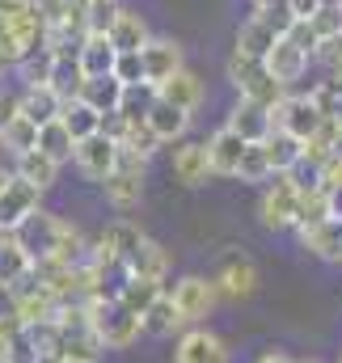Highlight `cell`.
I'll use <instances>...</instances> for the list:
<instances>
[{"mask_svg":"<svg viewBox=\"0 0 342 363\" xmlns=\"http://www.w3.org/2000/svg\"><path fill=\"white\" fill-rule=\"evenodd\" d=\"M224 72H228L233 89L241 93V97H250V101H258V106H279V101L287 97V89H283V85L270 77L266 60L246 55V51H237V47H233V55H228Z\"/></svg>","mask_w":342,"mask_h":363,"instance_id":"1","label":"cell"},{"mask_svg":"<svg viewBox=\"0 0 342 363\" xmlns=\"http://www.w3.org/2000/svg\"><path fill=\"white\" fill-rule=\"evenodd\" d=\"M93 330L106 351H127L144 334V317L131 313L123 300H93Z\"/></svg>","mask_w":342,"mask_h":363,"instance_id":"2","label":"cell"},{"mask_svg":"<svg viewBox=\"0 0 342 363\" xmlns=\"http://www.w3.org/2000/svg\"><path fill=\"white\" fill-rule=\"evenodd\" d=\"M292 26H296V17L287 13V4H279V9H254V17L241 21V30H237V51L266 60L270 47H275Z\"/></svg>","mask_w":342,"mask_h":363,"instance_id":"3","label":"cell"},{"mask_svg":"<svg viewBox=\"0 0 342 363\" xmlns=\"http://www.w3.org/2000/svg\"><path fill=\"white\" fill-rule=\"evenodd\" d=\"M144 174H148V161L136 157V152H127V148H118V165H114V174L101 182L110 207H118V211L140 207V199H144Z\"/></svg>","mask_w":342,"mask_h":363,"instance_id":"4","label":"cell"},{"mask_svg":"<svg viewBox=\"0 0 342 363\" xmlns=\"http://www.w3.org/2000/svg\"><path fill=\"white\" fill-rule=\"evenodd\" d=\"M60 233H64V220L60 216H51V211H34V216H26L17 228H13V237H17V245H21V254L30 258V262H47V258H55V250H60Z\"/></svg>","mask_w":342,"mask_h":363,"instance_id":"5","label":"cell"},{"mask_svg":"<svg viewBox=\"0 0 342 363\" xmlns=\"http://www.w3.org/2000/svg\"><path fill=\"white\" fill-rule=\"evenodd\" d=\"M173 296V308H177V317H182V325L190 330V325H199L203 317H211V308H216V300H220V291H216V279H203V274H182L173 287H165Z\"/></svg>","mask_w":342,"mask_h":363,"instance_id":"6","label":"cell"},{"mask_svg":"<svg viewBox=\"0 0 342 363\" xmlns=\"http://www.w3.org/2000/svg\"><path fill=\"white\" fill-rule=\"evenodd\" d=\"M270 118H275V131H287V135H296V140H304V144L326 127V118H321L313 93H287L279 106H270Z\"/></svg>","mask_w":342,"mask_h":363,"instance_id":"7","label":"cell"},{"mask_svg":"<svg viewBox=\"0 0 342 363\" xmlns=\"http://www.w3.org/2000/svg\"><path fill=\"white\" fill-rule=\"evenodd\" d=\"M258 216L270 233H283V228H296V216H300V186L279 174L262 190V203H258Z\"/></svg>","mask_w":342,"mask_h":363,"instance_id":"8","label":"cell"},{"mask_svg":"<svg viewBox=\"0 0 342 363\" xmlns=\"http://www.w3.org/2000/svg\"><path fill=\"white\" fill-rule=\"evenodd\" d=\"M118 148H123V144H118L114 135L97 131V135H89V140H77L72 161H77V169H81L89 182H106L114 174V165H118Z\"/></svg>","mask_w":342,"mask_h":363,"instance_id":"9","label":"cell"},{"mask_svg":"<svg viewBox=\"0 0 342 363\" xmlns=\"http://www.w3.org/2000/svg\"><path fill=\"white\" fill-rule=\"evenodd\" d=\"M173 363H233V351L220 334L190 325V330H182V338L173 347Z\"/></svg>","mask_w":342,"mask_h":363,"instance_id":"10","label":"cell"},{"mask_svg":"<svg viewBox=\"0 0 342 363\" xmlns=\"http://www.w3.org/2000/svg\"><path fill=\"white\" fill-rule=\"evenodd\" d=\"M211 279H216V291L224 300H250L258 291V283H262L254 258H246V254H224V262L216 267Z\"/></svg>","mask_w":342,"mask_h":363,"instance_id":"11","label":"cell"},{"mask_svg":"<svg viewBox=\"0 0 342 363\" xmlns=\"http://www.w3.org/2000/svg\"><path fill=\"white\" fill-rule=\"evenodd\" d=\"M309 60H313V55H309L304 47H296V43L283 34V38L270 47V55H266V68H270V77H275L283 89H292L296 81H304V72H309Z\"/></svg>","mask_w":342,"mask_h":363,"instance_id":"12","label":"cell"},{"mask_svg":"<svg viewBox=\"0 0 342 363\" xmlns=\"http://www.w3.org/2000/svg\"><path fill=\"white\" fill-rule=\"evenodd\" d=\"M224 127H233L246 144H262V140L275 131V118H270V106H258V101H250V97H241V101L228 110Z\"/></svg>","mask_w":342,"mask_h":363,"instance_id":"13","label":"cell"},{"mask_svg":"<svg viewBox=\"0 0 342 363\" xmlns=\"http://www.w3.org/2000/svg\"><path fill=\"white\" fill-rule=\"evenodd\" d=\"M173 178L182 182V186H203L207 178H216L211 157H207V140H203V144L182 140V144L173 148Z\"/></svg>","mask_w":342,"mask_h":363,"instance_id":"14","label":"cell"},{"mask_svg":"<svg viewBox=\"0 0 342 363\" xmlns=\"http://www.w3.org/2000/svg\"><path fill=\"white\" fill-rule=\"evenodd\" d=\"M140 55H144V81H153V85H165L173 72L186 68L182 64V47L173 38H153Z\"/></svg>","mask_w":342,"mask_h":363,"instance_id":"15","label":"cell"},{"mask_svg":"<svg viewBox=\"0 0 342 363\" xmlns=\"http://www.w3.org/2000/svg\"><path fill=\"white\" fill-rule=\"evenodd\" d=\"M246 148H250V144H246V140H241L233 127H220V131L207 140V157H211V169H216L220 178H237Z\"/></svg>","mask_w":342,"mask_h":363,"instance_id":"16","label":"cell"},{"mask_svg":"<svg viewBox=\"0 0 342 363\" xmlns=\"http://www.w3.org/2000/svg\"><path fill=\"white\" fill-rule=\"evenodd\" d=\"M43 207V190H34L30 182L13 178V186L4 190V199H0V228H17L26 216H34Z\"/></svg>","mask_w":342,"mask_h":363,"instance_id":"17","label":"cell"},{"mask_svg":"<svg viewBox=\"0 0 342 363\" xmlns=\"http://www.w3.org/2000/svg\"><path fill=\"white\" fill-rule=\"evenodd\" d=\"M17 106H21V114H26L34 127H47V123H55V118H60L64 97L51 89V85H26V89L17 93Z\"/></svg>","mask_w":342,"mask_h":363,"instance_id":"18","label":"cell"},{"mask_svg":"<svg viewBox=\"0 0 342 363\" xmlns=\"http://www.w3.org/2000/svg\"><path fill=\"white\" fill-rule=\"evenodd\" d=\"M148 127H153V135L161 140V144H182L186 140V131H190V114L182 110V106H173L165 97H157V106L148 110V118H144Z\"/></svg>","mask_w":342,"mask_h":363,"instance_id":"19","label":"cell"},{"mask_svg":"<svg viewBox=\"0 0 342 363\" xmlns=\"http://www.w3.org/2000/svg\"><path fill=\"white\" fill-rule=\"evenodd\" d=\"M262 148H266V161H270V174L279 178V174H292L300 161H304V140H296V135H287V131H270L266 140H262Z\"/></svg>","mask_w":342,"mask_h":363,"instance_id":"20","label":"cell"},{"mask_svg":"<svg viewBox=\"0 0 342 363\" xmlns=\"http://www.w3.org/2000/svg\"><path fill=\"white\" fill-rule=\"evenodd\" d=\"M127 267L136 279H153V283H165V274H170V250L161 245V241H153V237H144L140 241V250L127 258Z\"/></svg>","mask_w":342,"mask_h":363,"instance_id":"21","label":"cell"},{"mask_svg":"<svg viewBox=\"0 0 342 363\" xmlns=\"http://www.w3.org/2000/svg\"><path fill=\"white\" fill-rule=\"evenodd\" d=\"M118 60V47L110 43V34H85L81 38V68L85 77H110Z\"/></svg>","mask_w":342,"mask_h":363,"instance_id":"22","label":"cell"},{"mask_svg":"<svg viewBox=\"0 0 342 363\" xmlns=\"http://www.w3.org/2000/svg\"><path fill=\"white\" fill-rule=\"evenodd\" d=\"M161 89V97L165 101H173V106H182L186 114H194L199 106H203V97H207V89H203V81L190 72V68H182V72H173L165 85H157Z\"/></svg>","mask_w":342,"mask_h":363,"instance_id":"23","label":"cell"},{"mask_svg":"<svg viewBox=\"0 0 342 363\" xmlns=\"http://www.w3.org/2000/svg\"><path fill=\"white\" fill-rule=\"evenodd\" d=\"M110 43H114L118 51H144V47L153 43V30H148V21H144L140 13L123 9V13L114 17V26H110Z\"/></svg>","mask_w":342,"mask_h":363,"instance_id":"24","label":"cell"},{"mask_svg":"<svg viewBox=\"0 0 342 363\" xmlns=\"http://www.w3.org/2000/svg\"><path fill=\"white\" fill-rule=\"evenodd\" d=\"M300 241H304V250H313L321 262H342V220L338 216H330L326 224L300 233Z\"/></svg>","mask_w":342,"mask_h":363,"instance_id":"25","label":"cell"},{"mask_svg":"<svg viewBox=\"0 0 342 363\" xmlns=\"http://www.w3.org/2000/svg\"><path fill=\"white\" fill-rule=\"evenodd\" d=\"M123 89H127V85L110 72V77H89L85 85H81V97H85L97 114H118V106H123Z\"/></svg>","mask_w":342,"mask_h":363,"instance_id":"26","label":"cell"},{"mask_svg":"<svg viewBox=\"0 0 342 363\" xmlns=\"http://www.w3.org/2000/svg\"><path fill=\"white\" fill-rule=\"evenodd\" d=\"M60 118H64V127L72 131V140H89V135H97V131L106 127V114H97L85 97H68L64 110H60Z\"/></svg>","mask_w":342,"mask_h":363,"instance_id":"27","label":"cell"},{"mask_svg":"<svg viewBox=\"0 0 342 363\" xmlns=\"http://www.w3.org/2000/svg\"><path fill=\"white\" fill-rule=\"evenodd\" d=\"M13 174H17L21 182H30L34 190H43V194H47V190L60 182V161H51L47 152H38V148H34V152L17 157V169H13Z\"/></svg>","mask_w":342,"mask_h":363,"instance_id":"28","label":"cell"},{"mask_svg":"<svg viewBox=\"0 0 342 363\" xmlns=\"http://www.w3.org/2000/svg\"><path fill=\"white\" fill-rule=\"evenodd\" d=\"M97 241H101V245H110V250H114V254L127 262V258L140 250V241H144V228H140L136 220L118 216V220H110V224L101 228V237H97Z\"/></svg>","mask_w":342,"mask_h":363,"instance_id":"29","label":"cell"},{"mask_svg":"<svg viewBox=\"0 0 342 363\" xmlns=\"http://www.w3.org/2000/svg\"><path fill=\"white\" fill-rule=\"evenodd\" d=\"M177 330H186V325H182L177 308H173V296L161 291V296L148 304V313H144V334H148V338H170Z\"/></svg>","mask_w":342,"mask_h":363,"instance_id":"30","label":"cell"},{"mask_svg":"<svg viewBox=\"0 0 342 363\" xmlns=\"http://www.w3.org/2000/svg\"><path fill=\"white\" fill-rule=\"evenodd\" d=\"M157 97H161V89H157L153 81L127 85V89H123V106H118V118H123V123H144L148 110L157 106Z\"/></svg>","mask_w":342,"mask_h":363,"instance_id":"31","label":"cell"},{"mask_svg":"<svg viewBox=\"0 0 342 363\" xmlns=\"http://www.w3.org/2000/svg\"><path fill=\"white\" fill-rule=\"evenodd\" d=\"M334 211H330V190L326 186H313V190H300V216H296V233H309L317 224H326Z\"/></svg>","mask_w":342,"mask_h":363,"instance_id":"32","label":"cell"},{"mask_svg":"<svg viewBox=\"0 0 342 363\" xmlns=\"http://www.w3.org/2000/svg\"><path fill=\"white\" fill-rule=\"evenodd\" d=\"M38 152H47L51 161H72V152H77V140H72V131L64 127V118H55V123H47V127H38Z\"/></svg>","mask_w":342,"mask_h":363,"instance_id":"33","label":"cell"},{"mask_svg":"<svg viewBox=\"0 0 342 363\" xmlns=\"http://www.w3.org/2000/svg\"><path fill=\"white\" fill-rule=\"evenodd\" d=\"M0 148H9L13 157H26V152H34L38 148V127L26 118V114H17L4 131H0Z\"/></svg>","mask_w":342,"mask_h":363,"instance_id":"34","label":"cell"},{"mask_svg":"<svg viewBox=\"0 0 342 363\" xmlns=\"http://www.w3.org/2000/svg\"><path fill=\"white\" fill-rule=\"evenodd\" d=\"M51 68H55V51H51V47H34V51L17 64L21 89H26V85H47V81H51Z\"/></svg>","mask_w":342,"mask_h":363,"instance_id":"35","label":"cell"},{"mask_svg":"<svg viewBox=\"0 0 342 363\" xmlns=\"http://www.w3.org/2000/svg\"><path fill=\"white\" fill-rule=\"evenodd\" d=\"M118 144H123L127 152L144 157V161H148V157L161 148V140L153 135V127H148V123H127V127H123V135H118Z\"/></svg>","mask_w":342,"mask_h":363,"instance_id":"36","label":"cell"},{"mask_svg":"<svg viewBox=\"0 0 342 363\" xmlns=\"http://www.w3.org/2000/svg\"><path fill=\"white\" fill-rule=\"evenodd\" d=\"M161 291H165V283H153V279H136V274H131V283H127V291H123L118 300H123L131 313H140V317H144V313H148V304H153Z\"/></svg>","mask_w":342,"mask_h":363,"instance_id":"37","label":"cell"},{"mask_svg":"<svg viewBox=\"0 0 342 363\" xmlns=\"http://www.w3.org/2000/svg\"><path fill=\"white\" fill-rule=\"evenodd\" d=\"M313 101H317V110H321V118L326 123H342V81H321V85H313Z\"/></svg>","mask_w":342,"mask_h":363,"instance_id":"38","label":"cell"},{"mask_svg":"<svg viewBox=\"0 0 342 363\" xmlns=\"http://www.w3.org/2000/svg\"><path fill=\"white\" fill-rule=\"evenodd\" d=\"M118 13H123V0H89L85 34H110V26H114Z\"/></svg>","mask_w":342,"mask_h":363,"instance_id":"39","label":"cell"},{"mask_svg":"<svg viewBox=\"0 0 342 363\" xmlns=\"http://www.w3.org/2000/svg\"><path fill=\"white\" fill-rule=\"evenodd\" d=\"M237 178H241V182H266V178H275V174H270V161H266V148H262V144H250V148H246Z\"/></svg>","mask_w":342,"mask_h":363,"instance_id":"40","label":"cell"},{"mask_svg":"<svg viewBox=\"0 0 342 363\" xmlns=\"http://www.w3.org/2000/svg\"><path fill=\"white\" fill-rule=\"evenodd\" d=\"M313 30H317V38L321 43H330V38H342V4H326L313 21H309Z\"/></svg>","mask_w":342,"mask_h":363,"instance_id":"41","label":"cell"},{"mask_svg":"<svg viewBox=\"0 0 342 363\" xmlns=\"http://www.w3.org/2000/svg\"><path fill=\"white\" fill-rule=\"evenodd\" d=\"M114 77H118L123 85H140V81H144V55H140V51H118Z\"/></svg>","mask_w":342,"mask_h":363,"instance_id":"42","label":"cell"},{"mask_svg":"<svg viewBox=\"0 0 342 363\" xmlns=\"http://www.w3.org/2000/svg\"><path fill=\"white\" fill-rule=\"evenodd\" d=\"M9 363H43L38 342L30 338V325H26L21 334H13V338H9Z\"/></svg>","mask_w":342,"mask_h":363,"instance_id":"43","label":"cell"},{"mask_svg":"<svg viewBox=\"0 0 342 363\" xmlns=\"http://www.w3.org/2000/svg\"><path fill=\"white\" fill-rule=\"evenodd\" d=\"M17 114H21V106H17V93L0 81V131H4V127L17 118Z\"/></svg>","mask_w":342,"mask_h":363,"instance_id":"44","label":"cell"},{"mask_svg":"<svg viewBox=\"0 0 342 363\" xmlns=\"http://www.w3.org/2000/svg\"><path fill=\"white\" fill-rule=\"evenodd\" d=\"M26 13H34V0H0V21L17 26Z\"/></svg>","mask_w":342,"mask_h":363,"instance_id":"45","label":"cell"},{"mask_svg":"<svg viewBox=\"0 0 342 363\" xmlns=\"http://www.w3.org/2000/svg\"><path fill=\"white\" fill-rule=\"evenodd\" d=\"M321 9H326V0H287V13H292L296 21H313Z\"/></svg>","mask_w":342,"mask_h":363,"instance_id":"46","label":"cell"},{"mask_svg":"<svg viewBox=\"0 0 342 363\" xmlns=\"http://www.w3.org/2000/svg\"><path fill=\"white\" fill-rule=\"evenodd\" d=\"M258 363H296V359H292L287 351H279V347H270V351H262V355H258Z\"/></svg>","mask_w":342,"mask_h":363,"instance_id":"47","label":"cell"},{"mask_svg":"<svg viewBox=\"0 0 342 363\" xmlns=\"http://www.w3.org/2000/svg\"><path fill=\"white\" fill-rule=\"evenodd\" d=\"M330 211L342 220V186H338V190H330Z\"/></svg>","mask_w":342,"mask_h":363,"instance_id":"48","label":"cell"},{"mask_svg":"<svg viewBox=\"0 0 342 363\" xmlns=\"http://www.w3.org/2000/svg\"><path fill=\"white\" fill-rule=\"evenodd\" d=\"M13 178H17V174H9V169H4V165H0V199H4V190H9V186H13Z\"/></svg>","mask_w":342,"mask_h":363,"instance_id":"49","label":"cell"},{"mask_svg":"<svg viewBox=\"0 0 342 363\" xmlns=\"http://www.w3.org/2000/svg\"><path fill=\"white\" fill-rule=\"evenodd\" d=\"M279 4H287V0H254V9H279Z\"/></svg>","mask_w":342,"mask_h":363,"instance_id":"50","label":"cell"},{"mask_svg":"<svg viewBox=\"0 0 342 363\" xmlns=\"http://www.w3.org/2000/svg\"><path fill=\"white\" fill-rule=\"evenodd\" d=\"M60 363H85V359H60Z\"/></svg>","mask_w":342,"mask_h":363,"instance_id":"51","label":"cell"},{"mask_svg":"<svg viewBox=\"0 0 342 363\" xmlns=\"http://www.w3.org/2000/svg\"><path fill=\"white\" fill-rule=\"evenodd\" d=\"M296 363H317V359H296Z\"/></svg>","mask_w":342,"mask_h":363,"instance_id":"52","label":"cell"},{"mask_svg":"<svg viewBox=\"0 0 342 363\" xmlns=\"http://www.w3.org/2000/svg\"><path fill=\"white\" fill-rule=\"evenodd\" d=\"M338 363H342V359H338Z\"/></svg>","mask_w":342,"mask_h":363,"instance_id":"53","label":"cell"}]
</instances>
